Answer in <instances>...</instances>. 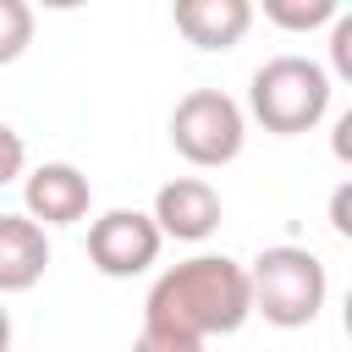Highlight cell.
Returning a JSON list of instances; mask_svg holds the SVG:
<instances>
[{
    "label": "cell",
    "instance_id": "7c38bea8",
    "mask_svg": "<svg viewBox=\"0 0 352 352\" xmlns=\"http://www.w3.org/2000/svg\"><path fill=\"white\" fill-rule=\"evenodd\" d=\"M16 176H28V143H22L16 126L0 121V187H11Z\"/></svg>",
    "mask_w": 352,
    "mask_h": 352
},
{
    "label": "cell",
    "instance_id": "e0dca14e",
    "mask_svg": "<svg viewBox=\"0 0 352 352\" xmlns=\"http://www.w3.org/2000/svg\"><path fill=\"white\" fill-rule=\"evenodd\" d=\"M0 352H11V308H6V297H0Z\"/></svg>",
    "mask_w": 352,
    "mask_h": 352
},
{
    "label": "cell",
    "instance_id": "30bf717a",
    "mask_svg": "<svg viewBox=\"0 0 352 352\" xmlns=\"http://www.w3.org/2000/svg\"><path fill=\"white\" fill-rule=\"evenodd\" d=\"M341 0H264V16L286 33H314L324 22H336Z\"/></svg>",
    "mask_w": 352,
    "mask_h": 352
},
{
    "label": "cell",
    "instance_id": "52a82bcc",
    "mask_svg": "<svg viewBox=\"0 0 352 352\" xmlns=\"http://www.w3.org/2000/svg\"><path fill=\"white\" fill-rule=\"evenodd\" d=\"M148 220H154V231H160V236L204 242V236H214V231H220L226 204H220L214 182H204V176H176V182H165V187L154 192Z\"/></svg>",
    "mask_w": 352,
    "mask_h": 352
},
{
    "label": "cell",
    "instance_id": "3957f363",
    "mask_svg": "<svg viewBox=\"0 0 352 352\" xmlns=\"http://www.w3.org/2000/svg\"><path fill=\"white\" fill-rule=\"evenodd\" d=\"M248 297H253V314H264V324L302 330L319 319V308L330 297V275L314 248L275 242L248 264Z\"/></svg>",
    "mask_w": 352,
    "mask_h": 352
},
{
    "label": "cell",
    "instance_id": "ba28073f",
    "mask_svg": "<svg viewBox=\"0 0 352 352\" xmlns=\"http://www.w3.org/2000/svg\"><path fill=\"white\" fill-rule=\"evenodd\" d=\"M253 0H176L170 6V22L187 44L198 50H236L253 28Z\"/></svg>",
    "mask_w": 352,
    "mask_h": 352
},
{
    "label": "cell",
    "instance_id": "8fae6325",
    "mask_svg": "<svg viewBox=\"0 0 352 352\" xmlns=\"http://www.w3.org/2000/svg\"><path fill=\"white\" fill-rule=\"evenodd\" d=\"M28 44H33V6L28 0H0V66L22 60Z\"/></svg>",
    "mask_w": 352,
    "mask_h": 352
},
{
    "label": "cell",
    "instance_id": "5b68a950",
    "mask_svg": "<svg viewBox=\"0 0 352 352\" xmlns=\"http://www.w3.org/2000/svg\"><path fill=\"white\" fill-rule=\"evenodd\" d=\"M165 236L154 231V220L143 209H104L94 226H88V258L99 275L110 280H132L143 275L154 258H160Z\"/></svg>",
    "mask_w": 352,
    "mask_h": 352
},
{
    "label": "cell",
    "instance_id": "2e32d148",
    "mask_svg": "<svg viewBox=\"0 0 352 352\" xmlns=\"http://www.w3.org/2000/svg\"><path fill=\"white\" fill-rule=\"evenodd\" d=\"M336 160H352V110L336 121Z\"/></svg>",
    "mask_w": 352,
    "mask_h": 352
},
{
    "label": "cell",
    "instance_id": "8992f818",
    "mask_svg": "<svg viewBox=\"0 0 352 352\" xmlns=\"http://www.w3.org/2000/svg\"><path fill=\"white\" fill-rule=\"evenodd\" d=\"M88 209H94V187H88V176L77 165L44 160V165H33L22 176V214L33 226H44V231L50 226H77Z\"/></svg>",
    "mask_w": 352,
    "mask_h": 352
},
{
    "label": "cell",
    "instance_id": "5bb4252c",
    "mask_svg": "<svg viewBox=\"0 0 352 352\" xmlns=\"http://www.w3.org/2000/svg\"><path fill=\"white\" fill-rule=\"evenodd\" d=\"M132 352H204V341L176 336V330H160V324H143L138 341H132Z\"/></svg>",
    "mask_w": 352,
    "mask_h": 352
},
{
    "label": "cell",
    "instance_id": "9c48e42d",
    "mask_svg": "<svg viewBox=\"0 0 352 352\" xmlns=\"http://www.w3.org/2000/svg\"><path fill=\"white\" fill-rule=\"evenodd\" d=\"M50 270V236L28 214H0V297L33 292Z\"/></svg>",
    "mask_w": 352,
    "mask_h": 352
},
{
    "label": "cell",
    "instance_id": "7a4b0ae2",
    "mask_svg": "<svg viewBox=\"0 0 352 352\" xmlns=\"http://www.w3.org/2000/svg\"><path fill=\"white\" fill-rule=\"evenodd\" d=\"M330 72L308 55H270L253 77H248V110L264 132L275 138H297V132H314L324 116H330Z\"/></svg>",
    "mask_w": 352,
    "mask_h": 352
},
{
    "label": "cell",
    "instance_id": "6da1fadb",
    "mask_svg": "<svg viewBox=\"0 0 352 352\" xmlns=\"http://www.w3.org/2000/svg\"><path fill=\"white\" fill-rule=\"evenodd\" d=\"M248 319H253L248 264H236L226 253H192V258L160 270L143 297V324L192 336L204 346H209V336H231Z\"/></svg>",
    "mask_w": 352,
    "mask_h": 352
},
{
    "label": "cell",
    "instance_id": "9a60e30c",
    "mask_svg": "<svg viewBox=\"0 0 352 352\" xmlns=\"http://www.w3.org/2000/svg\"><path fill=\"white\" fill-rule=\"evenodd\" d=\"M330 231L336 236H352V182H341L330 192Z\"/></svg>",
    "mask_w": 352,
    "mask_h": 352
},
{
    "label": "cell",
    "instance_id": "277c9868",
    "mask_svg": "<svg viewBox=\"0 0 352 352\" xmlns=\"http://www.w3.org/2000/svg\"><path fill=\"white\" fill-rule=\"evenodd\" d=\"M248 143V116L226 88H192L176 99L170 110V148L198 165V170H220L242 154Z\"/></svg>",
    "mask_w": 352,
    "mask_h": 352
},
{
    "label": "cell",
    "instance_id": "4fadbf2b",
    "mask_svg": "<svg viewBox=\"0 0 352 352\" xmlns=\"http://www.w3.org/2000/svg\"><path fill=\"white\" fill-rule=\"evenodd\" d=\"M330 66L341 82H352V11H336L330 22Z\"/></svg>",
    "mask_w": 352,
    "mask_h": 352
}]
</instances>
